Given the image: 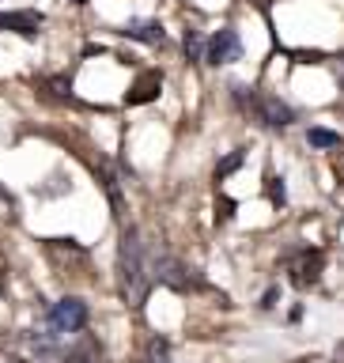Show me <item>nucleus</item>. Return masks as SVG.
Listing matches in <instances>:
<instances>
[{
	"mask_svg": "<svg viewBox=\"0 0 344 363\" xmlns=\"http://www.w3.org/2000/svg\"><path fill=\"white\" fill-rule=\"evenodd\" d=\"M118 291L125 306L140 311L148 291H152V277H148V254H144V238L136 227H125L121 242H118Z\"/></svg>",
	"mask_w": 344,
	"mask_h": 363,
	"instance_id": "nucleus-1",
	"label": "nucleus"
},
{
	"mask_svg": "<svg viewBox=\"0 0 344 363\" xmlns=\"http://www.w3.org/2000/svg\"><path fill=\"white\" fill-rule=\"evenodd\" d=\"M235 102L246 118H254L269 129H288L295 121V110L284 99H277L272 91H250V87H235Z\"/></svg>",
	"mask_w": 344,
	"mask_h": 363,
	"instance_id": "nucleus-2",
	"label": "nucleus"
},
{
	"mask_svg": "<svg viewBox=\"0 0 344 363\" xmlns=\"http://www.w3.org/2000/svg\"><path fill=\"white\" fill-rule=\"evenodd\" d=\"M326 272V250L322 246H295L288 254V284L292 288H314Z\"/></svg>",
	"mask_w": 344,
	"mask_h": 363,
	"instance_id": "nucleus-3",
	"label": "nucleus"
},
{
	"mask_svg": "<svg viewBox=\"0 0 344 363\" xmlns=\"http://www.w3.org/2000/svg\"><path fill=\"white\" fill-rule=\"evenodd\" d=\"M45 325H50L53 337H65V333H79V329L87 325V303L76 299V295H68V299L53 303L50 314H45Z\"/></svg>",
	"mask_w": 344,
	"mask_h": 363,
	"instance_id": "nucleus-4",
	"label": "nucleus"
},
{
	"mask_svg": "<svg viewBox=\"0 0 344 363\" xmlns=\"http://www.w3.org/2000/svg\"><path fill=\"white\" fill-rule=\"evenodd\" d=\"M152 272H155V280L163 284V288L178 291V295H189V291H197V288H201V280L193 277V269L186 265V261L170 257V254H159V257H155V265H152Z\"/></svg>",
	"mask_w": 344,
	"mask_h": 363,
	"instance_id": "nucleus-5",
	"label": "nucleus"
},
{
	"mask_svg": "<svg viewBox=\"0 0 344 363\" xmlns=\"http://www.w3.org/2000/svg\"><path fill=\"white\" fill-rule=\"evenodd\" d=\"M243 53H246V45L243 38H238V30L235 27H220L209 38V50H204V61H209L212 68H220V65H231V61H243Z\"/></svg>",
	"mask_w": 344,
	"mask_h": 363,
	"instance_id": "nucleus-6",
	"label": "nucleus"
},
{
	"mask_svg": "<svg viewBox=\"0 0 344 363\" xmlns=\"http://www.w3.org/2000/svg\"><path fill=\"white\" fill-rule=\"evenodd\" d=\"M0 30L34 38V34L42 30V11H0Z\"/></svg>",
	"mask_w": 344,
	"mask_h": 363,
	"instance_id": "nucleus-7",
	"label": "nucleus"
},
{
	"mask_svg": "<svg viewBox=\"0 0 344 363\" xmlns=\"http://www.w3.org/2000/svg\"><path fill=\"white\" fill-rule=\"evenodd\" d=\"M121 34L133 38V42H148V45H163L167 42V34H163V27H159L155 19H133V23L121 27Z\"/></svg>",
	"mask_w": 344,
	"mask_h": 363,
	"instance_id": "nucleus-8",
	"label": "nucleus"
},
{
	"mask_svg": "<svg viewBox=\"0 0 344 363\" xmlns=\"http://www.w3.org/2000/svg\"><path fill=\"white\" fill-rule=\"evenodd\" d=\"M159 87H163V76H159L155 68H152V72H144V76L133 84V91L125 95V102H129V106H140V102H155V99H159Z\"/></svg>",
	"mask_w": 344,
	"mask_h": 363,
	"instance_id": "nucleus-9",
	"label": "nucleus"
},
{
	"mask_svg": "<svg viewBox=\"0 0 344 363\" xmlns=\"http://www.w3.org/2000/svg\"><path fill=\"white\" fill-rule=\"evenodd\" d=\"M65 363H102V345L95 337H84L79 345L65 356Z\"/></svg>",
	"mask_w": 344,
	"mask_h": 363,
	"instance_id": "nucleus-10",
	"label": "nucleus"
},
{
	"mask_svg": "<svg viewBox=\"0 0 344 363\" xmlns=\"http://www.w3.org/2000/svg\"><path fill=\"white\" fill-rule=\"evenodd\" d=\"M144 363H170V340L167 337H152V340H148Z\"/></svg>",
	"mask_w": 344,
	"mask_h": 363,
	"instance_id": "nucleus-11",
	"label": "nucleus"
},
{
	"mask_svg": "<svg viewBox=\"0 0 344 363\" xmlns=\"http://www.w3.org/2000/svg\"><path fill=\"white\" fill-rule=\"evenodd\" d=\"M204 50H209L204 34H201V30H186V57H189L193 65H201V61H204Z\"/></svg>",
	"mask_w": 344,
	"mask_h": 363,
	"instance_id": "nucleus-12",
	"label": "nucleus"
},
{
	"mask_svg": "<svg viewBox=\"0 0 344 363\" xmlns=\"http://www.w3.org/2000/svg\"><path fill=\"white\" fill-rule=\"evenodd\" d=\"M243 163H246V147H238V152L223 155V159H220V167H216V182H223L227 174H231V170H238Z\"/></svg>",
	"mask_w": 344,
	"mask_h": 363,
	"instance_id": "nucleus-13",
	"label": "nucleus"
},
{
	"mask_svg": "<svg viewBox=\"0 0 344 363\" xmlns=\"http://www.w3.org/2000/svg\"><path fill=\"white\" fill-rule=\"evenodd\" d=\"M306 140H311V147H322V152H326V147H340L344 144L333 129H311V133H306Z\"/></svg>",
	"mask_w": 344,
	"mask_h": 363,
	"instance_id": "nucleus-14",
	"label": "nucleus"
},
{
	"mask_svg": "<svg viewBox=\"0 0 344 363\" xmlns=\"http://www.w3.org/2000/svg\"><path fill=\"white\" fill-rule=\"evenodd\" d=\"M0 220H4V223H16L19 220V204L8 193V186H0Z\"/></svg>",
	"mask_w": 344,
	"mask_h": 363,
	"instance_id": "nucleus-15",
	"label": "nucleus"
},
{
	"mask_svg": "<svg viewBox=\"0 0 344 363\" xmlns=\"http://www.w3.org/2000/svg\"><path fill=\"white\" fill-rule=\"evenodd\" d=\"M269 197H272V204H284V186H280V178H269Z\"/></svg>",
	"mask_w": 344,
	"mask_h": 363,
	"instance_id": "nucleus-16",
	"label": "nucleus"
},
{
	"mask_svg": "<svg viewBox=\"0 0 344 363\" xmlns=\"http://www.w3.org/2000/svg\"><path fill=\"white\" fill-rule=\"evenodd\" d=\"M235 212V201H227V197H220V220H227V216Z\"/></svg>",
	"mask_w": 344,
	"mask_h": 363,
	"instance_id": "nucleus-17",
	"label": "nucleus"
},
{
	"mask_svg": "<svg viewBox=\"0 0 344 363\" xmlns=\"http://www.w3.org/2000/svg\"><path fill=\"white\" fill-rule=\"evenodd\" d=\"M272 303H277V288H269L265 295H261V306H265V311H269V306H272Z\"/></svg>",
	"mask_w": 344,
	"mask_h": 363,
	"instance_id": "nucleus-18",
	"label": "nucleus"
},
{
	"mask_svg": "<svg viewBox=\"0 0 344 363\" xmlns=\"http://www.w3.org/2000/svg\"><path fill=\"white\" fill-rule=\"evenodd\" d=\"M337 178L344 182V155H337Z\"/></svg>",
	"mask_w": 344,
	"mask_h": 363,
	"instance_id": "nucleus-19",
	"label": "nucleus"
},
{
	"mask_svg": "<svg viewBox=\"0 0 344 363\" xmlns=\"http://www.w3.org/2000/svg\"><path fill=\"white\" fill-rule=\"evenodd\" d=\"M340 84H344V57H340Z\"/></svg>",
	"mask_w": 344,
	"mask_h": 363,
	"instance_id": "nucleus-20",
	"label": "nucleus"
},
{
	"mask_svg": "<svg viewBox=\"0 0 344 363\" xmlns=\"http://www.w3.org/2000/svg\"><path fill=\"white\" fill-rule=\"evenodd\" d=\"M8 363H27V359H8Z\"/></svg>",
	"mask_w": 344,
	"mask_h": 363,
	"instance_id": "nucleus-21",
	"label": "nucleus"
},
{
	"mask_svg": "<svg viewBox=\"0 0 344 363\" xmlns=\"http://www.w3.org/2000/svg\"><path fill=\"white\" fill-rule=\"evenodd\" d=\"M68 4H84V0H68Z\"/></svg>",
	"mask_w": 344,
	"mask_h": 363,
	"instance_id": "nucleus-22",
	"label": "nucleus"
},
{
	"mask_svg": "<svg viewBox=\"0 0 344 363\" xmlns=\"http://www.w3.org/2000/svg\"><path fill=\"white\" fill-rule=\"evenodd\" d=\"M254 4H269V0H254Z\"/></svg>",
	"mask_w": 344,
	"mask_h": 363,
	"instance_id": "nucleus-23",
	"label": "nucleus"
}]
</instances>
